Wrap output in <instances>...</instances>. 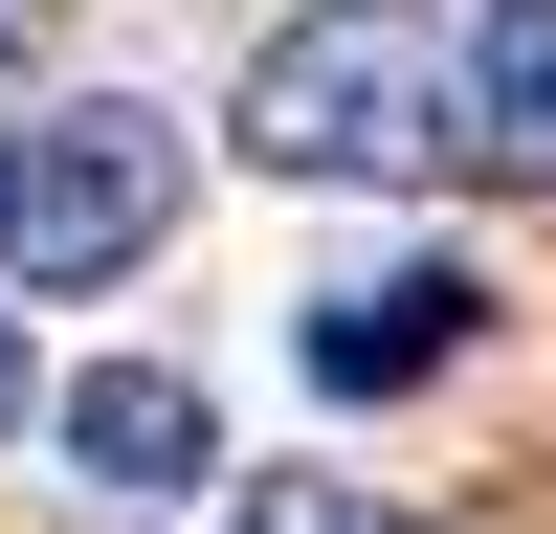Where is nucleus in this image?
<instances>
[{
  "instance_id": "f257e3e1",
  "label": "nucleus",
  "mask_w": 556,
  "mask_h": 534,
  "mask_svg": "<svg viewBox=\"0 0 556 534\" xmlns=\"http://www.w3.org/2000/svg\"><path fill=\"white\" fill-rule=\"evenodd\" d=\"M223 134L267 178H424V156H468V67L401 0H290L245 44V89H223Z\"/></svg>"
},
{
  "instance_id": "f03ea898",
  "label": "nucleus",
  "mask_w": 556,
  "mask_h": 534,
  "mask_svg": "<svg viewBox=\"0 0 556 534\" xmlns=\"http://www.w3.org/2000/svg\"><path fill=\"white\" fill-rule=\"evenodd\" d=\"M156 223H178V112L67 89L0 134V290H112V267H156Z\"/></svg>"
},
{
  "instance_id": "7ed1b4c3",
  "label": "nucleus",
  "mask_w": 556,
  "mask_h": 534,
  "mask_svg": "<svg viewBox=\"0 0 556 534\" xmlns=\"http://www.w3.org/2000/svg\"><path fill=\"white\" fill-rule=\"evenodd\" d=\"M468 267H379V290H312V379L334 400H401V379H445V356H468Z\"/></svg>"
},
{
  "instance_id": "20e7f679",
  "label": "nucleus",
  "mask_w": 556,
  "mask_h": 534,
  "mask_svg": "<svg viewBox=\"0 0 556 534\" xmlns=\"http://www.w3.org/2000/svg\"><path fill=\"white\" fill-rule=\"evenodd\" d=\"M45 423H67L89 490H201V468H223V423H201V379H178V356H112V379H67Z\"/></svg>"
},
{
  "instance_id": "39448f33",
  "label": "nucleus",
  "mask_w": 556,
  "mask_h": 534,
  "mask_svg": "<svg viewBox=\"0 0 556 534\" xmlns=\"http://www.w3.org/2000/svg\"><path fill=\"white\" fill-rule=\"evenodd\" d=\"M468 134L556 201V0H490V23H468Z\"/></svg>"
},
{
  "instance_id": "423d86ee",
  "label": "nucleus",
  "mask_w": 556,
  "mask_h": 534,
  "mask_svg": "<svg viewBox=\"0 0 556 534\" xmlns=\"http://www.w3.org/2000/svg\"><path fill=\"white\" fill-rule=\"evenodd\" d=\"M245 534H424V512H379V490H334V468H267Z\"/></svg>"
},
{
  "instance_id": "0eeeda50",
  "label": "nucleus",
  "mask_w": 556,
  "mask_h": 534,
  "mask_svg": "<svg viewBox=\"0 0 556 534\" xmlns=\"http://www.w3.org/2000/svg\"><path fill=\"white\" fill-rule=\"evenodd\" d=\"M23 400H45V356H23V312H0V445H23Z\"/></svg>"
},
{
  "instance_id": "6e6552de",
  "label": "nucleus",
  "mask_w": 556,
  "mask_h": 534,
  "mask_svg": "<svg viewBox=\"0 0 556 534\" xmlns=\"http://www.w3.org/2000/svg\"><path fill=\"white\" fill-rule=\"evenodd\" d=\"M45 23H67V0H0V67H23V44H45Z\"/></svg>"
}]
</instances>
